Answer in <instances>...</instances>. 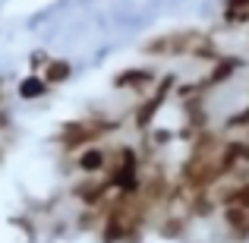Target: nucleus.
<instances>
[{"label":"nucleus","mask_w":249,"mask_h":243,"mask_svg":"<svg viewBox=\"0 0 249 243\" xmlns=\"http://www.w3.org/2000/svg\"><path fill=\"white\" fill-rule=\"evenodd\" d=\"M41 76H44V82H48L51 89H63L67 82H73V76H76V63L70 60V57H51L48 67L41 70Z\"/></svg>","instance_id":"obj_5"},{"label":"nucleus","mask_w":249,"mask_h":243,"mask_svg":"<svg viewBox=\"0 0 249 243\" xmlns=\"http://www.w3.org/2000/svg\"><path fill=\"white\" fill-rule=\"evenodd\" d=\"M205 35H208V32H202V29H174V32H161V35L148 38V41L142 44V54L158 57V60H174V57L186 60V57L196 51V44H199Z\"/></svg>","instance_id":"obj_1"},{"label":"nucleus","mask_w":249,"mask_h":243,"mask_svg":"<svg viewBox=\"0 0 249 243\" xmlns=\"http://www.w3.org/2000/svg\"><path fill=\"white\" fill-rule=\"evenodd\" d=\"M114 161V146L110 142H95V146H85L82 152H76L73 158H63V170L73 177H104L110 170Z\"/></svg>","instance_id":"obj_2"},{"label":"nucleus","mask_w":249,"mask_h":243,"mask_svg":"<svg viewBox=\"0 0 249 243\" xmlns=\"http://www.w3.org/2000/svg\"><path fill=\"white\" fill-rule=\"evenodd\" d=\"M51 92H54V89L44 82L41 73H25L22 79L16 82V98H19V101H44Z\"/></svg>","instance_id":"obj_6"},{"label":"nucleus","mask_w":249,"mask_h":243,"mask_svg":"<svg viewBox=\"0 0 249 243\" xmlns=\"http://www.w3.org/2000/svg\"><path fill=\"white\" fill-rule=\"evenodd\" d=\"M161 73L152 67V63H129V67L117 70L114 76H110V89L114 92H126V95H133L136 101L145 95H152V89L158 85Z\"/></svg>","instance_id":"obj_3"},{"label":"nucleus","mask_w":249,"mask_h":243,"mask_svg":"<svg viewBox=\"0 0 249 243\" xmlns=\"http://www.w3.org/2000/svg\"><path fill=\"white\" fill-rule=\"evenodd\" d=\"M67 199L76 208H101L114 199V187L107 177H73L67 187Z\"/></svg>","instance_id":"obj_4"}]
</instances>
